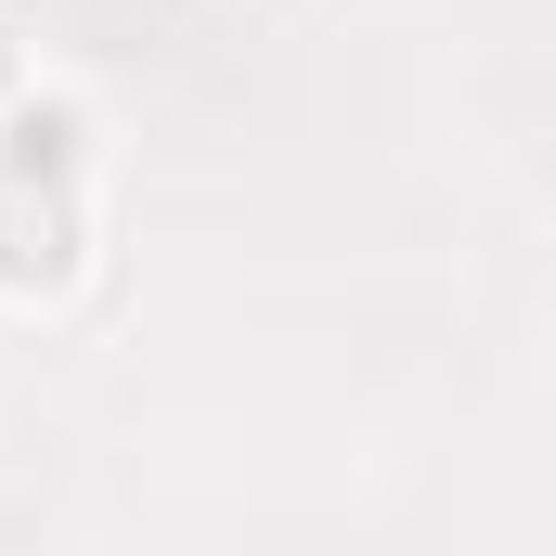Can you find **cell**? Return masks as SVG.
Here are the masks:
<instances>
[{"instance_id":"6da1fadb","label":"cell","mask_w":556,"mask_h":556,"mask_svg":"<svg viewBox=\"0 0 556 556\" xmlns=\"http://www.w3.org/2000/svg\"><path fill=\"white\" fill-rule=\"evenodd\" d=\"M91 273V207L78 181H13L0 168V311H52Z\"/></svg>"},{"instance_id":"7a4b0ae2","label":"cell","mask_w":556,"mask_h":556,"mask_svg":"<svg viewBox=\"0 0 556 556\" xmlns=\"http://www.w3.org/2000/svg\"><path fill=\"white\" fill-rule=\"evenodd\" d=\"M91 155H104V130H91L78 91H39V78H26V91L0 104V168H13V181H91Z\"/></svg>"},{"instance_id":"3957f363","label":"cell","mask_w":556,"mask_h":556,"mask_svg":"<svg viewBox=\"0 0 556 556\" xmlns=\"http://www.w3.org/2000/svg\"><path fill=\"white\" fill-rule=\"evenodd\" d=\"M26 91V26H0V104Z\"/></svg>"}]
</instances>
